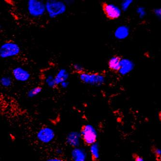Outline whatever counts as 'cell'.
Returning a JSON list of instances; mask_svg holds the SVG:
<instances>
[{"instance_id": "1", "label": "cell", "mask_w": 161, "mask_h": 161, "mask_svg": "<svg viewBox=\"0 0 161 161\" xmlns=\"http://www.w3.org/2000/svg\"><path fill=\"white\" fill-rule=\"evenodd\" d=\"M45 4L46 13L50 19H55L63 15L67 10V5L61 1L47 0Z\"/></svg>"}, {"instance_id": "2", "label": "cell", "mask_w": 161, "mask_h": 161, "mask_svg": "<svg viewBox=\"0 0 161 161\" xmlns=\"http://www.w3.org/2000/svg\"><path fill=\"white\" fill-rule=\"evenodd\" d=\"M20 53L19 45L12 41L5 42L0 47V56L3 59L16 56Z\"/></svg>"}, {"instance_id": "3", "label": "cell", "mask_w": 161, "mask_h": 161, "mask_svg": "<svg viewBox=\"0 0 161 161\" xmlns=\"http://www.w3.org/2000/svg\"><path fill=\"white\" fill-rule=\"evenodd\" d=\"M78 75L80 80L87 84L100 85L105 80L104 75L98 73L89 72L85 71Z\"/></svg>"}, {"instance_id": "4", "label": "cell", "mask_w": 161, "mask_h": 161, "mask_svg": "<svg viewBox=\"0 0 161 161\" xmlns=\"http://www.w3.org/2000/svg\"><path fill=\"white\" fill-rule=\"evenodd\" d=\"M29 14L33 17H42L46 13V4L40 0H29L27 3Z\"/></svg>"}, {"instance_id": "5", "label": "cell", "mask_w": 161, "mask_h": 161, "mask_svg": "<svg viewBox=\"0 0 161 161\" xmlns=\"http://www.w3.org/2000/svg\"><path fill=\"white\" fill-rule=\"evenodd\" d=\"M80 134L82 138L86 144L91 146L96 143L97 135L95 129L91 125H86L83 126Z\"/></svg>"}, {"instance_id": "6", "label": "cell", "mask_w": 161, "mask_h": 161, "mask_svg": "<svg viewBox=\"0 0 161 161\" xmlns=\"http://www.w3.org/2000/svg\"><path fill=\"white\" fill-rule=\"evenodd\" d=\"M103 11L107 18L114 20L118 19L120 16V10L115 5L107 3H102Z\"/></svg>"}, {"instance_id": "7", "label": "cell", "mask_w": 161, "mask_h": 161, "mask_svg": "<svg viewBox=\"0 0 161 161\" xmlns=\"http://www.w3.org/2000/svg\"><path fill=\"white\" fill-rule=\"evenodd\" d=\"M55 135L52 129L48 127L42 128L38 132L37 137L38 139L44 143H48L53 141Z\"/></svg>"}, {"instance_id": "8", "label": "cell", "mask_w": 161, "mask_h": 161, "mask_svg": "<svg viewBox=\"0 0 161 161\" xmlns=\"http://www.w3.org/2000/svg\"><path fill=\"white\" fill-rule=\"evenodd\" d=\"M13 76L17 81L19 82H26L30 80L31 74L29 72L21 67H15L12 70Z\"/></svg>"}, {"instance_id": "9", "label": "cell", "mask_w": 161, "mask_h": 161, "mask_svg": "<svg viewBox=\"0 0 161 161\" xmlns=\"http://www.w3.org/2000/svg\"><path fill=\"white\" fill-rule=\"evenodd\" d=\"M81 137L80 133L77 132H71L67 135L66 142L71 146L76 147L80 144Z\"/></svg>"}, {"instance_id": "10", "label": "cell", "mask_w": 161, "mask_h": 161, "mask_svg": "<svg viewBox=\"0 0 161 161\" xmlns=\"http://www.w3.org/2000/svg\"><path fill=\"white\" fill-rule=\"evenodd\" d=\"M121 58L118 56L112 57L108 63L109 68L112 71L119 72L121 68Z\"/></svg>"}, {"instance_id": "11", "label": "cell", "mask_w": 161, "mask_h": 161, "mask_svg": "<svg viewBox=\"0 0 161 161\" xmlns=\"http://www.w3.org/2000/svg\"><path fill=\"white\" fill-rule=\"evenodd\" d=\"M72 161H86V155L82 149L75 147L71 153Z\"/></svg>"}, {"instance_id": "12", "label": "cell", "mask_w": 161, "mask_h": 161, "mask_svg": "<svg viewBox=\"0 0 161 161\" xmlns=\"http://www.w3.org/2000/svg\"><path fill=\"white\" fill-rule=\"evenodd\" d=\"M69 77V73L66 69H60L55 76V81L57 86L60 85L63 82L67 81Z\"/></svg>"}, {"instance_id": "13", "label": "cell", "mask_w": 161, "mask_h": 161, "mask_svg": "<svg viewBox=\"0 0 161 161\" xmlns=\"http://www.w3.org/2000/svg\"><path fill=\"white\" fill-rule=\"evenodd\" d=\"M90 151L92 161H99V152L97 144L95 143L91 146Z\"/></svg>"}, {"instance_id": "14", "label": "cell", "mask_w": 161, "mask_h": 161, "mask_svg": "<svg viewBox=\"0 0 161 161\" xmlns=\"http://www.w3.org/2000/svg\"><path fill=\"white\" fill-rule=\"evenodd\" d=\"M151 153L153 155L156 161H161V151L155 145L151 146Z\"/></svg>"}, {"instance_id": "15", "label": "cell", "mask_w": 161, "mask_h": 161, "mask_svg": "<svg viewBox=\"0 0 161 161\" xmlns=\"http://www.w3.org/2000/svg\"><path fill=\"white\" fill-rule=\"evenodd\" d=\"M132 64L127 60H122L121 63V68L119 72L121 73H126L132 69Z\"/></svg>"}, {"instance_id": "16", "label": "cell", "mask_w": 161, "mask_h": 161, "mask_svg": "<svg viewBox=\"0 0 161 161\" xmlns=\"http://www.w3.org/2000/svg\"><path fill=\"white\" fill-rule=\"evenodd\" d=\"M128 30L125 27H120L115 32V36L119 38H124L127 36Z\"/></svg>"}, {"instance_id": "17", "label": "cell", "mask_w": 161, "mask_h": 161, "mask_svg": "<svg viewBox=\"0 0 161 161\" xmlns=\"http://www.w3.org/2000/svg\"><path fill=\"white\" fill-rule=\"evenodd\" d=\"M42 91V88L40 86H37V87L32 88L28 92V97L29 98L35 97L37 95H38L39 93H41Z\"/></svg>"}, {"instance_id": "18", "label": "cell", "mask_w": 161, "mask_h": 161, "mask_svg": "<svg viewBox=\"0 0 161 161\" xmlns=\"http://www.w3.org/2000/svg\"><path fill=\"white\" fill-rule=\"evenodd\" d=\"M45 81H46L47 86L50 88H55L56 86H57L56 84L55 81V76H53V75H48Z\"/></svg>"}, {"instance_id": "19", "label": "cell", "mask_w": 161, "mask_h": 161, "mask_svg": "<svg viewBox=\"0 0 161 161\" xmlns=\"http://www.w3.org/2000/svg\"><path fill=\"white\" fill-rule=\"evenodd\" d=\"M0 81L1 85L4 87H10L12 84V79L9 76H3Z\"/></svg>"}, {"instance_id": "20", "label": "cell", "mask_w": 161, "mask_h": 161, "mask_svg": "<svg viewBox=\"0 0 161 161\" xmlns=\"http://www.w3.org/2000/svg\"><path fill=\"white\" fill-rule=\"evenodd\" d=\"M72 68L73 69L74 71L78 74L81 73L85 71V69L83 67L82 65L79 64H74L72 65Z\"/></svg>"}, {"instance_id": "21", "label": "cell", "mask_w": 161, "mask_h": 161, "mask_svg": "<svg viewBox=\"0 0 161 161\" xmlns=\"http://www.w3.org/2000/svg\"><path fill=\"white\" fill-rule=\"evenodd\" d=\"M132 158L133 161H144L143 157L136 153H132Z\"/></svg>"}, {"instance_id": "22", "label": "cell", "mask_w": 161, "mask_h": 161, "mask_svg": "<svg viewBox=\"0 0 161 161\" xmlns=\"http://www.w3.org/2000/svg\"><path fill=\"white\" fill-rule=\"evenodd\" d=\"M69 82L67 81H66L63 82V83L60 84V86L62 87L63 89H66L67 87L69 86Z\"/></svg>"}, {"instance_id": "23", "label": "cell", "mask_w": 161, "mask_h": 161, "mask_svg": "<svg viewBox=\"0 0 161 161\" xmlns=\"http://www.w3.org/2000/svg\"><path fill=\"white\" fill-rule=\"evenodd\" d=\"M46 161H64L63 159H60L58 158H53L47 159Z\"/></svg>"}, {"instance_id": "24", "label": "cell", "mask_w": 161, "mask_h": 161, "mask_svg": "<svg viewBox=\"0 0 161 161\" xmlns=\"http://www.w3.org/2000/svg\"><path fill=\"white\" fill-rule=\"evenodd\" d=\"M158 119H159V121L161 122V110L158 113Z\"/></svg>"}, {"instance_id": "25", "label": "cell", "mask_w": 161, "mask_h": 161, "mask_svg": "<svg viewBox=\"0 0 161 161\" xmlns=\"http://www.w3.org/2000/svg\"></svg>"}]
</instances>
